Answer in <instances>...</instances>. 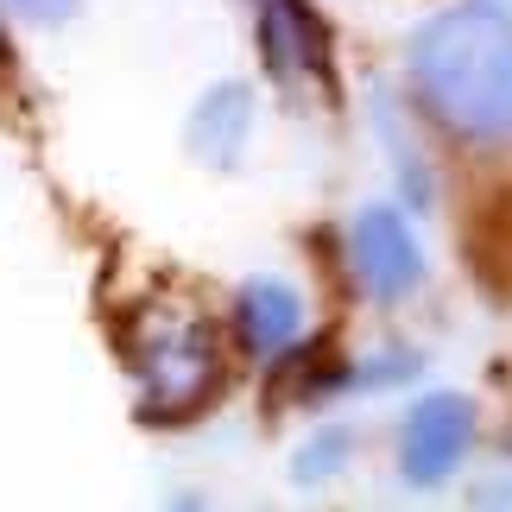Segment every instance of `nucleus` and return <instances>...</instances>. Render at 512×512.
Segmentation results:
<instances>
[{
	"label": "nucleus",
	"mask_w": 512,
	"mask_h": 512,
	"mask_svg": "<svg viewBox=\"0 0 512 512\" xmlns=\"http://www.w3.org/2000/svg\"><path fill=\"white\" fill-rule=\"evenodd\" d=\"M342 462H348V437L342 430H323V437H310L298 456H291V475H298V487H323Z\"/></svg>",
	"instance_id": "nucleus-8"
},
{
	"label": "nucleus",
	"mask_w": 512,
	"mask_h": 512,
	"mask_svg": "<svg viewBox=\"0 0 512 512\" xmlns=\"http://www.w3.org/2000/svg\"><path fill=\"white\" fill-rule=\"evenodd\" d=\"M253 26H260V57L285 89L323 83V38L310 26L304 0H253Z\"/></svg>",
	"instance_id": "nucleus-6"
},
{
	"label": "nucleus",
	"mask_w": 512,
	"mask_h": 512,
	"mask_svg": "<svg viewBox=\"0 0 512 512\" xmlns=\"http://www.w3.org/2000/svg\"><path fill=\"white\" fill-rule=\"evenodd\" d=\"M253 89L247 83H209L203 95H196V108H190V121H184V146H190V159L196 165H209V171H234L241 165V152L253 140Z\"/></svg>",
	"instance_id": "nucleus-5"
},
{
	"label": "nucleus",
	"mask_w": 512,
	"mask_h": 512,
	"mask_svg": "<svg viewBox=\"0 0 512 512\" xmlns=\"http://www.w3.org/2000/svg\"><path fill=\"white\" fill-rule=\"evenodd\" d=\"M475 512H512V468H506L500 481H487V494L475 500Z\"/></svg>",
	"instance_id": "nucleus-10"
},
{
	"label": "nucleus",
	"mask_w": 512,
	"mask_h": 512,
	"mask_svg": "<svg viewBox=\"0 0 512 512\" xmlns=\"http://www.w3.org/2000/svg\"><path fill=\"white\" fill-rule=\"evenodd\" d=\"M127 361L133 386L152 418H184L222 380V348H215L209 317L190 298H152L127 323Z\"/></svg>",
	"instance_id": "nucleus-2"
},
{
	"label": "nucleus",
	"mask_w": 512,
	"mask_h": 512,
	"mask_svg": "<svg viewBox=\"0 0 512 512\" xmlns=\"http://www.w3.org/2000/svg\"><path fill=\"white\" fill-rule=\"evenodd\" d=\"M7 13H19V19H32V26H64V19L83 7V0H0Z\"/></svg>",
	"instance_id": "nucleus-9"
},
{
	"label": "nucleus",
	"mask_w": 512,
	"mask_h": 512,
	"mask_svg": "<svg viewBox=\"0 0 512 512\" xmlns=\"http://www.w3.org/2000/svg\"><path fill=\"white\" fill-rule=\"evenodd\" d=\"M165 512H203V500H196V494H177V500H171Z\"/></svg>",
	"instance_id": "nucleus-11"
},
{
	"label": "nucleus",
	"mask_w": 512,
	"mask_h": 512,
	"mask_svg": "<svg viewBox=\"0 0 512 512\" xmlns=\"http://www.w3.org/2000/svg\"><path fill=\"white\" fill-rule=\"evenodd\" d=\"M348 266L361 279L367 298H386L399 304L424 285V241L418 228L405 222V209L392 203H367L361 215L348 222Z\"/></svg>",
	"instance_id": "nucleus-3"
},
{
	"label": "nucleus",
	"mask_w": 512,
	"mask_h": 512,
	"mask_svg": "<svg viewBox=\"0 0 512 512\" xmlns=\"http://www.w3.org/2000/svg\"><path fill=\"white\" fill-rule=\"evenodd\" d=\"M405 76L430 121L462 140H506L512 133V7L506 0H462L430 13L405 45Z\"/></svg>",
	"instance_id": "nucleus-1"
},
{
	"label": "nucleus",
	"mask_w": 512,
	"mask_h": 512,
	"mask_svg": "<svg viewBox=\"0 0 512 512\" xmlns=\"http://www.w3.org/2000/svg\"><path fill=\"white\" fill-rule=\"evenodd\" d=\"M234 329L253 354H285L304 336V298L285 279H247L234 298Z\"/></svg>",
	"instance_id": "nucleus-7"
},
{
	"label": "nucleus",
	"mask_w": 512,
	"mask_h": 512,
	"mask_svg": "<svg viewBox=\"0 0 512 512\" xmlns=\"http://www.w3.org/2000/svg\"><path fill=\"white\" fill-rule=\"evenodd\" d=\"M468 443H475V405L462 392H430L411 405V418L399 430V468L411 487H437L462 468Z\"/></svg>",
	"instance_id": "nucleus-4"
}]
</instances>
